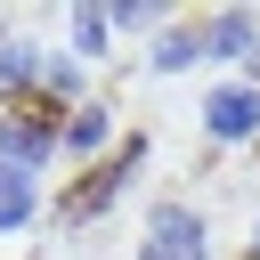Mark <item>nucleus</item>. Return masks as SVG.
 <instances>
[{
    "label": "nucleus",
    "instance_id": "obj_11",
    "mask_svg": "<svg viewBox=\"0 0 260 260\" xmlns=\"http://www.w3.org/2000/svg\"><path fill=\"white\" fill-rule=\"evenodd\" d=\"M252 260H260V228H252Z\"/></svg>",
    "mask_w": 260,
    "mask_h": 260
},
{
    "label": "nucleus",
    "instance_id": "obj_8",
    "mask_svg": "<svg viewBox=\"0 0 260 260\" xmlns=\"http://www.w3.org/2000/svg\"><path fill=\"white\" fill-rule=\"evenodd\" d=\"M203 41H211V32H162L154 65H162V73H179V65H195V57H203Z\"/></svg>",
    "mask_w": 260,
    "mask_h": 260
},
{
    "label": "nucleus",
    "instance_id": "obj_10",
    "mask_svg": "<svg viewBox=\"0 0 260 260\" xmlns=\"http://www.w3.org/2000/svg\"><path fill=\"white\" fill-rule=\"evenodd\" d=\"M106 24H114V16H106V8H73V41H81V49H89V57H98V49H106Z\"/></svg>",
    "mask_w": 260,
    "mask_h": 260
},
{
    "label": "nucleus",
    "instance_id": "obj_9",
    "mask_svg": "<svg viewBox=\"0 0 260 260\" xmlns=\"http://www.w3.org/2000/svg\"><path fill=\"white\" fill-rule=\"evenodd\" d=\"M65 146H73V154H89V146H106V114H98V106H81V114L65 122Z\"/></svg>",
    "mask_w": 260,
    "mask_h": 260
},
{
    "label": "nucleus",
    "instance_id": "obj_1",
    "mask_svg": "<svg viewBox=\"0 0 260 260\" xmlns=\"http://www.w3.org/2000/svg\"><path fill=\"white\" fill-rule=\"evenodd\" d=\"M203 122H211V138H252L260 146V89H244V81L211 89L203 98Z\"/></svg>",
    "mask_w": 260,
    "mask_h": 260
},
{
    "label": "nucleus",
    "instance_id": "obj_3",
    "mask_svg": "<svg viewBox=\"0 0 260 260\" xmlns=\"http://www.w3.org/2000/svg\"><path fill=\"white\" fill-rule=\"evenodd\" d=\"M130 162H138V146H122V162H98V171H89V179H81V187H73V195L57 203V219H98V211H106V203L122 195Z\"/></svg>",
    "mask_w": 260,
    "mask_h": 260
},
{
    "label": "nucleus",
    "instance_id": "obj_6",
    "mask_svg": "<svg viewBox=\"0 0 260 260\" xmlns=\"http://www.w3.org/2000/svg\"><path fill=\"white\" fill-rule=\"evenodd\" d=\"M252 41H260V24H252L244 8H228V16L211 24V49H219V57H252Z\"/></svg>",
    "mask_w": 260,
    "mask_h": 260
},
{
    "label": "nucleus",
    "instance_id": "obj_2",
    "mask_svg": "<svg viewBox=\"0 0 260 260\" xmlns=\"http://www.w3.org/2000/svg\"><path fill=\"white\" fill-rule=\"evenodd\" d=\"M146 260H203V219L179 211V203H162L146 219Z\"/></svg>",
    "mask_w": 260,
    "mask_h": 260
},
{
    "label": "nucleus",
    "instance_id": "obj_5",
    "mask_svg": "<svg viewBox=\"0 0 260 260\" xmlns=\"http://www.w3.org/2000/svg\"><path fill=\"white\" fill-rule=\"evenodd\" d=\"M32 219V171L0 162V228H24Z\"/></svg>",
    "mask_w": 260,
    "mask_h": 260
},
{
    "label": "nucleus",
    "instance_id": "obj_7",
    "mask_svg": "<svg viewBox=\"0 0 260 260\" xmlns=\"http://www.w3.org/2000/svg\"><path fill=\"white\" fill-rule=\"evenodd\" d=\"M49 65L24 49V41H0V89H24V81H41Z\"/></svg>",
    "mask_w": 260,
    "mask_h": 260
},
{
    "label": "nucleus",
    "instance_id": "obj_4",
    "mask_svg": "<svg viewBox=\"0 0 260 260\" xmlns=\"http://www.w3.org/2000/svg\"><path fill=\"white\" fill-rule=\"evenodd\" d=\"M49 154H57V122H41V114H8V122H0V162L32 171V162H49Z\"/></svg>",
    "mask_w": 260,
    "mask_h": 260
}]
</instances>
